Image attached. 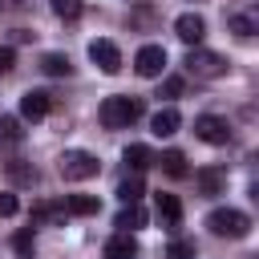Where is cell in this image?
I'll list each match as a JSON object with an SVG mask.
<instances>
[{"mask_svg":"<svg viewBox=\"0 0 259 259\" xmlns=\"http://www.w3.org/2000/svg\"><path fill=\"white\" fill-rule=\"evenodd\" d=\"M138 117H142V97H134V93H113L101 101V125L105 130H125Z\"/></svg>","mask_w":259,"mask_h":259,"instance_id":"6da1fadb","label":"cell"},{"mask_svg":"<svg viewBox=\"0 0 259 259\" xmlns=\"http://www.w3.org/2000/svg\"><path fill=\"white\" fill-rule=\"evenodd\" d=\"M182 69L190 77H198V81H219V77H227V57H219L210 49H190L186 61H182Z\"/></svg>","mask_w":259,"mask_h":259,"instance_id":"7a4b0ae2","label":"cell"},{"mask_svg":"<svg viewBox=\"0 0 259 259\" xmlns=\"http://www.w3.org/2000/svg\"><path fill=\"white\" fill-rule=\"evenodd\" d=\"M206 227H210L214 235H223V239H247V235H251V219H247L243 210H235V206L210 210V214H206Z\"/></svg>","mask_w":259,"mask_h":259,"instance_id":"3957f363","label":"cell"},{"mask_svg":"<svg viewBox=\"0 0 259 259\" xmlns=\"http://www.w3.org/2000/svg\"><path fill=\"white\" fill-rule=\"evenodd\" d=\"M57 170H61V178H65V182H85V178H93V174L101 170V162H97L89 150H65Z\"/></svg>","mask_w":259,"mask_h":259,"instance_id":"277c9868","label":"cell"},{"mask_svg":"<svg viewBox=\"0 0 259 259\" xmlns=\"http://www.w3.org/2000/svg\"><path fill=\"white\" fill-rule=\"evenodd\" d=\"M194 134H198L202 142H210V146H227V142H231V125H227V117H214V113L194 117Z\"/></svg>","mask_w":259,"mask_h":259,"instance_id":"5b68a950","label":"cell"},{"mask_svg":"<svg viewBox=\"0 0 259 259\" xmlns=\"http://www.w3.org/2000/svg\"><path fill=\"white\" fill-rule=\"evenodd\" d=\"M174 36H178L182 45L198 49V45H202V36H206V20H202L198 12H182V16L174 20Z\"/></svg>","mask_w":259,"mask_h":259,"instance_id":"8992f818","label":"cell"},{"mask_svg":"<svg viewBox=\"0 0 259 259\" xmlns=\"http://www.w3.org/2000/svg\"><path fill=\"white\" fill-rule=\"evenodd\" d=\"M134 69H138V77H162V69H166V49H162V45H142L138 57H134Z\"/></svg>","mask_w":259,"mask_h":259,"instance_id":"52a82bcc","label":"cell"},{"mask_svg":"<svg viewBox=\"0 0 259 259\" xmlns=\"http://www.w3.org/2000/svg\"><path fill=\"white\" fill-rule=\"evenodd\" d=\"M89 61H93L101 73H109V77L121 69V53H117L113 40H89Z\"/></svg>","mask_w":259,"mask_h":259,"instance_id":"ba28073f","label":"cell"},{"mask_svg":"<svg viewBox=\"0 0 259 259\" xmlns=\"http://www.w3.org/2000/svg\"><path fill=\"white\" fill-rule=\"evenodd\" d=\"M49 109H53V97L45 89H28L20 97V117L24 121H40V117H49Z\"/></svg>","mask_w":259,"mask_h":259,"instance_id":"9c48e42d","label":"cell"},{"mask_svg":"<svg viewBox=\"0 0 259 259\" xmlns=\"http://www.w3.org/2000/svg\"><path fill=\"white\" fill-rule=\"evenodd\" d=\"M154 210H158V223L174 235L178 223H182V202H178V194H158V198H154Z\"/></svg>","mask_w":259,"mask_h":259,"instance_id":"30bf717a","label":"cell"},{"mask_svg":"<svg viewBox=\"0 0 259 259\" xmlns=\"http://www.w3.org/2000/svg\"><path fill=\"white\" fill-rule=\"evenodd\" d=\"M178 125H182V113H178L174 105H162V109L150 117V130H154L158 138H170V134H178Z\"/></svg>","mask_w":259,"mask_h":259,"instance_id":"8fae6325","label":"cell"},{"mask_svg":"<svg viewBox=\"0 0 259 259\" xmlns=\"http://www.w3.org/2000/svg\"><path fill=\"white\" fill-rule=\"evenodd\" d=\"M4 174H8L12 186H36V166L24 162V158H8L4 162Z\"/></svg>","mask_w":259,"mask_h":259,"instance_id":"7c38bea8","label":"cell"},{"mask_svg":"<svg viewBox=\"0 0 259 259\" xmlns=\"http://www.w3.org/2000/svg\"><path fill=\"white\" fill-rule=\"evenodd\" d=\"M105 259H138V239L125 235V231L109 235V243H105Z\"/></svg>","mask_w":259,"mask_h":259,"instance_id":"4fadbf2b","label":"cell"},{"mask_svg":"<svg viewBox=\"0 0 259 259\" xmlns=\"http://www.w3.org/2000/svg\"><path fill=\"white\" fill-rule=\"evenodd\" d=\"M194 182H198V190H202V194H223V190H227V170L206 166V170H198V174H194Z\"/></svg>","mask_w":259,"mask_h":259,"instance_id":"5bb4252c","label":"cell"},{"mask_svg":"<svg viewBox=\"0 0 259 259\" xmlns=\"http://www.w3.org/2000/svg\"><path fill=\"white\" fill-rule=\"evenodd\" d=\"M113 227H117V231H125V235H134L138 227H146V210H142L138 202H125V206H121V214L113 219Z\"/></svg>","mask_w":259,"mask_h":259,"instance_id":"9a60e30c","label":"cell"},{"mask_svg":"<svg viewBox=\"0 0 259 259\" xmlns=\"http://www.w3.org/2000/svg\"><path fill=\"white\" fill-rule=\"evenodd\" d=\"M121 158H125V166H130L134 174H142L146 166H154V150H150V146H142V142L125 146V154H121Z\"/></svg>","mask_w":259,"mask_h":259,"instance_id":"2e32d148","label":"cell"},{"mask_svg":"<svg viewBox=\"0 0 259 259\" xmlns=\"http://www.w3.org/2000/svg\"><path fill=\"white\" fill-rule=\"evenodd\" d=\"M40 73H45V77H69V73H73V61H69L65 53H45V57H40Z\"/></svg>","mask_w":259,"mask_h":259,"instance_id":"e0dca14e","label":"cell"},{"mask_svg":"<svg viewBox=\"0 0 259 259\" xmlns=\"http://www.w3.org/2000/svg\"><path fill=\"white\" fill-rule=\"evenodd\" d=\"M69 219V210L65 206H57V202H36L32 206V223H49V227H61Z\"/></svg>","mask_w":259,"mask_h":259,"instance_id":"ac0fdd59","label":"cell"},{"mask_svg":"<svg viewBox=\"0 0 259 259\" xmlns=\"http://www.w3.org/2000/svg\"><path fill=\"white\" fill-rule=\"evenodd\" d=\"M154 162H158L170 178H186V154H182V150H166V154L154 158Z\"/></svg>","mask_w":259,"mask_h":259,"instance_id":"d6986e66","label":"cell"},{"mask_svg":"<svg viewBox=\"0 0 259 259\" xmlns=\"http://www.w3.org/2000/svg\"><path fill=\"white\" fill-rule=\"evenodd\" d=\"M65 210H69V214H97V210H101V198H97V194H69Z\"/></svg>","mask_w":259,"mask_h":259,"instance_id":"ffe728a7","label":"cell"},{"mask_svg":"<svg viewBox=\"0 0 259 259\" xmlns=\"http://www.w3.org/2000/svg\"><path fill=\"white\" fill-rule=\"evenodd\" d=\"M227 24H231V32H239V36H255V12H231L227 16Z\"/></svg>","mask_w":259,"mask_h":259,"instance_id":"44dd1931","label":"cell"},{"mask_svg":"<svg viewBox=\"0 0 259 259\" xmlns=\"http://www.w3.org/2000/svg\"><path fill=\"white\" fill-rule=\"evenodd\" d=\"M24 142V130L16 117H0V146H20Z\"/></svg>","mask_w":259,"mask_h":259,"instance_id":"7402d4cb","label":"cell"},{"mask_svg":"<svg viewBox=\"0 0 259 259\" xmlns=\"http://www.w3.org/2000/svg\"><path fill=\"white\" fill-rule=\"evenodd\" d=\"M194 255H198L194 239H170V247H166V259H194Z\"/></svg>","mask_w":259,"mask_h":259,"instance_id":"603a6c76","label":"cell"},{"mask_svg":"<svg viewBox=\"0 0 259 259\" xmlns=\"http://www.w3.org/2000/svg\"><path fill=\"white\" fill-rule=\"evenodd\" d=\"M117 198H121V202H142V178H138V174H134V178H121Z\"/></svg>","mask_w":259,"mask_h":259,"instance_id":"cb8c5ba5","label":"cell"},{"mask_svg":"<svg viewBox=\"0 0 259 259\" xmlns=\"http://www.w3.org/2000/svg\"><path fill=\"white\" fill-rule=\"evenodd\" d=\"M12 247H16V255H20V259H32V255H36V239H32V231H16Z\"/></svg>","mask_w":259,"mask_h":259,"instance_id":"d4e9b609","label":"cell"},{"mask_svg":"<svg viewBox=\"0 0 259 259\" xmlns=\"http://www.w3.org/2000/svg\"><path fill=\"white\" fill-rule=\"evenodd\" d=\"M81 8H85V0H53V12H57L61 20H77Z\"/></svg>","mask_w":259,"mask_h":259,"instance_id":"484cf974","label":"cell"},{"mask_svg":"<svg viewBox=\"0 0 259 259\" xmlns=\"http://www.w3.org/2000/svg\"><path fill=\"white\" fill-rule=\"evenodd\" d=\"M158 97H182V77H166L162 89H158Z\"/></svg>","mask_w":259,"mask_h":259,"instance_id":"4316f807","label":"cell"},{"mask_svg":"<svg viewBox=\"0 0 259 259\" xmlns=\"http://www.w3.org/2000/svg\"><path fill=\"white\" fill-rule=\"evenodd\" d=\"M20 210V202H16V194H0V219H12Z\"/></svg>","mask_w":259,"mask_h":259,"instance_id":"83f0119b","label":"cell"},{"mask_svg":"<svg viewBox=\"0 0 259 259\" xmlns=\"http://www.w3.org/2000/svg\"><path fill=\"white\" fill-rule=\"evenodd\" d=\"M12 65H16V49H12V45H4V49H0V77H4V73H12Z\"/></svg>","mask_w":259,"mask_h":259,"instance_id":"f1b7e54d","label":"cell"},{"mask_svg":"<svg viewBox=\"0 0 259 259\" xmlns=\"http://www.w3.org/2000/svg\"><path fill=\"white\" fill-rule=\"evenodd\" d=\"M0 8L4 12H16V8H24V0H0Z\"/></svg>","mask_w":259,"mask_h":259,"instance_id":"f546056e","label":"cell"}]
</instances>
